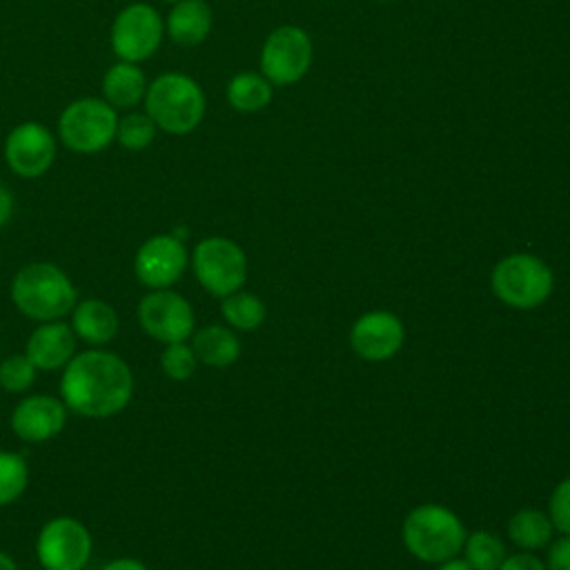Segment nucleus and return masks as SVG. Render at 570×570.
Segmentation results:
<instances>
[{
  "instance_id": "f257e3e1",
  "label": "nucleus",
  "mask_w": 570,
  "mask_h": 570,
  "mask_svg": "<svg viewBox=\"0 0 570 570\" xmlns=\"http://www.w3.org/2000/svg\"><path fill=\"white\" fill-rule=\"evenodd\" d=\"M134 396V374L125 358L107 350H85L62 367L60 399L69 412L87 419L120 414Z\"/></svg>"
},
{
  "instance_id": "f03ea898",
  "label": "nucleus",
  "mask_w": 570,
  "mask_h": 570,
  "mask_svg": "<svg viewBox=\"0 0 570 570\" xmlns=\"http://www.w3.org/2000/svg\"><path fill=\"white\" fill-rule=\"evenodd\" d=\"M16 309L38 323L60 321L78 303V292L71 278L53 263L36 261L20 267L9 287Z\"/></svg>"
},
{
  "instance_id": "7ed1b4c3",
  "label": "nucleus",
  "mask_w": 570,
  "mask_h": 570,
  "mask_svg": "<svg viewBox=\"0 0 570 570\" xmlns=\"http://www.w3.org/2000/svg\"><path fill=\"white\" fill-rule=\"evenodd\" d=\"M401 539L414 559L423 563H443L461 552L465 528L450 508L423 503L410 510L403 519Z\"/></svg>"
},
{
  "instance_id": "20e7f679",
  "label": "nucleus",
  "mask_w": 570,
  "mask_h": 570,
  "mask_svg": "<svg viewBox=\"0 0 570 570\" xmlns=\"http://www.w3.org/2000/svg\"><path fill=\"white\" fill-rule=\"evenodd\" d=\"M145 107L158 129L183 136L200 125L205 116V94L189 76L169 71L147 87Z\"/></svg>"
},
{
  "instance_id": "39448f33",
  "label": "nucleus",
  "mask_w": 570,
  "mask_h": 570,
  "mask_svg": "<svg viewBox=\"0 0 570 570\" xmlns=\"http://www.w3.org/2000/svg\"><path fill=\"white\" fill-rule=\"evenodd\" d=\"M494 296L514 309L543 305L554 287L550 267L534 254H510L501 258L490 276Z\"/></svg>"
},
{
  "instance_id": "423d86ee",
  "label": "nucleus",
  "mask_w": 570,
  "mask_h": 570,
  "mask_svg": "<svg viewBox=\"0 0 570 570\" xmlns=\"http://www.w3.org/2000/svg\"><path fill=\"white\" fill-rule=\"evenodd\" d=\"M118 116L105 98H80L65 107L58 120V134L65 147L78 154H96L116 138Z\"/></svg>"
},
{
  "instance_id": "0eeeda50",
  "label": "nucleus",
  "mask_w": 570,
  "mask_h": 570,
  "mask_svg": "<svg viewBox=\"0 0 570 570\" xmlns=\"http://www.w3.org/2000/svg\"><path fill=\"white\" fill-rule=\"evenodd\" d=\"M191 269L203 289L225 298L243 289L247 278V256L238 243L225 236H209L196 245Z\"/></svg>"
},
{
  "instance_id": "6e6552de",
  "label": "nucleus",
  "mask_w": 570,
  "mask_h": 570,
  "mask_svg": "<svg viewBox=\"0 0 570 570\" xmlns=\"http://www.w3.org/2000/svg\"><path fill=\"white\" fill-rule=\"evenodd\" d=\"M91 552V532L73 517L49 519L36 539V559L42 570H82Z\"/></svg>"
},
{
  "instance_id": "1a4fd4ad",
  "label": "nucleus",
  "mask_w": 570,
  "mask_h": 570,
  "mask_svg": "<svg viewBox=\"0 0 570 570\" xmlns=\"http://www.w3.org/2000/svg\"><path fill=\"white\" fill-rule=\"evenodd\" d=\"M138 325L158 343H183L196 330L191 303L174 289H151L136 307Z\"/></svg>"
},
{
  "instance_id": "9d476101",
  "label": "nucleus",
  "mask_w": 570,
  "mask_h": 570,
  "mask_svg": "<svg viewBox=\"0 0 570 570\" xmlns=\"http://www.w3.org/2000/svg\"><path fill=\"white\" fill-rule=\"evenodd\" d=\"M163 20L149 4L125 7L111 24V49L125 62H142L156 53L163 40Z\"/></svg>"
},
{
  "instance_id": "9b49d317",
  "label": "nucleus",
  "mask_w": 570,
  "mask_h": 570,
  "mask_svg": "<svg viewBox=\"0 0 570 570\" xmlns=\"http://www.w3.org/2000/svg\"><path fill=\"white\" fill-rule=\"evenodd\" d=\"M312 65V40L298 27H278L261 51V71L272 85L298 82Z\"/></svg>"
},
{
  "instance_id": "f8f14e48",
  "label": "nucleus",
  "mask_w": 570,
  "mask_h": 570,
  "mask_svg": "<svg viewBox=\"0 0 570 570\" xmlns=\"http://www.w3.org/2000/svg\"><path fill=\"white\" fill-rule=\"evenodd\" d=\"M189 263L185 243L174 234H156L147 238L134 258L138 283L149 289H167L180 281Z\"/></svg>"
},
{
  "instance_id": "ddd939ff",
  "label": "nucleus",
  "mask_w": 570,
  "mask_h": 570,
  "mask_svg": "<svg viewBox=\"0 0 570 570\" xmlns=\"http://www.w3.org/2000/svg\"><path fill=\"white\" fill-rule=\"evenodd\" d=\"M4 160L20 178H38L47 174L56 160L53 134L33 120L13 127L4 142Z\"/></svg>"
},
{
  "instance_id": "4468645a",
  "label": "nucleus",
  "mask_w": 570,
  "mask_h": 570,
  "mask_svg": "<svg viewBox=\"0 0 570 570\" xmlns=\"http://www.w3.org/2000/svg\"><path fill=\"white\" fill-rule=\"evenodd\" d=\"M405 338L403 323L396 314L374 309L356 318L350 330V345L363 361H387L392 358Z\"/></svg>"
},
{
  "instance_id": "2eb2a0df",
  "label": "nucleus",
  "mask_w": 570,
  "mask_h": 570,
  "mask_svg": "<svg viewBox=\"0 0 570 570\" xmlns=\"http://www.w3.org/2000/svg\"><path fill=\"white\" fill-rule=\"evenodd\" d=\"M67 416L69 410L62 399L51 394H31L13 407L11 430L24 443H45L65 430Z\"/></svg>"
},
{
  "instance_id": "dca6fc26",
  "label": "nucleus",
  "mask_w": 570,
  "mask_h": 570,
  "mask_svg": "<svg viewBox=\"0 0 570 570\" xmlns=\"http://www.w3.org/2000/svg\"><path fill=\"white\" fill-rule=\"evenodd\" d=\"M24 354L38 372L62 370L76 354V334L62 318L45 321L29 334Z\"/></svg>"
},
{
  "instance_id": "f3484780",
  "label": "nucleus",
  "mask_w": 570,
  "mask_h": 570,
  "mask_svg": "<svg viewBox=\"0 0 570 570\" xmlns=\"http://www.w3.org/2000/svg\"><path fill=\"white\" fill-rule=\"evenodd\" d=\"M118 327H120V321L116 309L100 298L80 301L71 309V330L76 338H80L91 347H100L114 341V336L118 334Z\"/></svg>"
},
{
  "instance_id": "a211bd4d",
  "label": "nucleus",
  "mask_w": 570,
  "mask_h": 570,
  "mask_svg": "<svg viewBox=\"0 0 570 570\" xmlns=\"http://www.w3.org/2000/svg\"><path fill=\"white\" fill-rule=\"evenodd\" d=\"M212 29V9L205 0H180L167 16V33L176 45L191 47L207 38Z\"/></svg>"
},
{
  "instance_id": "6ab92c4d",
  "label": "nucleus",
  "mask_w": 570,
  "mask_h": 570,
  "mask_svg": "<svg viewBox=\"0 0 570 570\" xmlns=\"http://www.w3.org/2000/svg\"><path fill=\"white\" fill-rule=\"evenodd\" d=\"M191 350L203 365L229 367L240 356V341L225 325H205L191 334Z\"/></svg>"
},
{
  "instance_id": "aec40b11",
  "label": "nucleus",
  "mask_w": 570,
  "mask_h": 570,
  "mask_svg": "<svg viewBox=\"0 0 570 570\" xmlns=\"http://www.w3.org/2000/svg\"><path fill=\"white\" fill-rule=\"evenodd\" d=\"M147 94L145 73L136 62H116L102 76V96L111 107H136Z\"/></svg>"
},
{
  "instance_id": "412c9836",
  "label": "nucleus",
  "mask_w": 570,
  "mask_h": 570,
  "mask_svg": "<svg viewBox=\"0 0 570 570\" xmlns=\"http://www.w3.org/2000/svg\"><path fill=\"white\" fill-rule=\"evenodd\" d=\"M552 530L550 517L537 508H521L508 521V537L523 552L546 548L552 539Z\"/></svg>"
},
{
  "instance_id": "4be33fe9",
  "label": "nucleus",
  "mask_w": 570,
  "mask_h": 570,
  "mask_svg": "<svg viewBox=\"0 0 570 570\" xmlns=\"http://www.w3.org/2000/svg\"><path fill=\"white\" fill-rule=\"evenodd\" d=\"M227 100L236 111H243V114L258 111L269 105L272 85L267 78L254 71L236 73L227 85Z\"/></svg>"
},
{
  "instance_id": "5701e85b",
  "label": "nucleus",
  "mask_w": 570,
  "mask_h": 570,
  "mask_svg": "<svg viewBox=\"0 0 570 570\" xmlns=\"http://www.w3.org/2000/svg\"><path fill=\"white\" fill-rule=\"evenodd\" d=\"M220 312H223L225 323L240 332L258 330L267 316L265 303L256 294L245 292V289H238V292L225 296Z\"/></svg>"
},
{
  "instance_id": "b1692460",
  "label": "nucleus",
  "mask_w": 570,
  "mask_h": 570,
  "mask_svg": "<svg viewBox=\"0 0 570 570\" xmlns=\"http://www.w3.org/2000/svg\"><path fill=\"white\" fill-rule=\"evenodd\" d=\"M461 550L465 554L463 561L472 570H499V566L508 557L505 543L488 530H476L472 534H465Z\"/></svg>"
},
{
  "instance_id": "393cba45",
  "label": "nucleus",
  "mask_w": 570,
  "mask_h": 570,
  "mask_svg": "<svg viewBox=\"0 0 570 570\" xmlns=\"http://www.w3.org/2000/svg\"><path fill=\"white\" fill-rule=\"evenodd\" d=\"M29 485L27 459L13 450H0V508L18 501Z\"/></svg>"
},
{
  "instance_id": "a878e982",
  "label": "nucleus",
  "mask_w": 570,
  "mask_h": 570,
  "mask_svg": "<svg viewBox=\"0 0 570 570\" xmlns=\"http://www.w3.org/2000/svg\"><path fill=\"white\" fill-rule=\"evenodd\" d=\"M156 122L149 118V114H140V111H131L122 118H118L116 125V140L122 149L129 151H140L145 147H149L156 138Z\"/></svg>"
},
{
  "instance_id": "bb28decb",
  "label": "nucleus",
  "mask_w": 570,
  "mask_h": 570,
  "mask_svg": "<svg viewBox=\"0 0 570 570\" xmlns=\"http://www.w3.org/2000/svg\"><path fill=\"white\" fill-rule=\"evenodd\" d=\"M36 365L27 358V354H11L0 361V387L20 394L27 392L36 381Z\"/></svg>"
},
{
  "instance_id": "cd10ccee",
  "label": "nucleus",
  "mask_w": 570,
  "mask_h": 570,
  "mask_svg": "<svg viewBox=\"0 0 570 570\" xmlns=\"http://www.w3.org/2000/svg\"><path fill=\"white\" fill-rule=\"evenodd\" d=\"M198 367V358L191 350V345L183 343H169L160 352V370L171 381H187L194 376Z\"/></svg>"
},
{
  "instance_id": "c85d7f7f",
  "label": "nucleus",
  "mask_w": 570,
  "mask_h": 570,
  "mask_svg": "<svg viewBox=\"0 0 570 570\" xmlns=\"http://www.w3.org/2000/svg\"><path fill=\"white\" fill-rule=\"evenodd\" d=\"M548 517L554 530L570 534V476L554 485L548 501Z\"/></svg>"
},
{
  "instance_id": "c756f323",
  "label": "nucleus",
  "mask_w": 570,
  "mask_h": 570,
  "mask_svg": "<svg viewBox=\"0 0 570 570\" xmlns=\"http://www.w3.org/2000/svg\"><path fill=\"white\" fill-rule=\"evenodd\" d=\"M546 570H570V534H563L550 543Z\"/></svg>"
},
{
  "instance_id": "7c9ffc66",
  "label": "nucleus",
  "mask_w": 570,
  "mask_h": 570,
  "mask_svg": "<svg viewBox=\"0 0 570 570\" xmlns=\"http://www.w3.org/2000/svg\"><path fill=\"white\" fill-rule=\"evenodd\" d=\"M499 570H546V566L532 552H517L512 557H505Z\"/></svg>"
},
{
  "instance_id": "2f4dec72",
  "label": "nucleus",
  "mask_w": 570,
  "mask_h": 570,
  "mask_svg": "<svg viewBox=\"0 0 570 570\" xmlns=\"http://www.w3.org/2000/svg\"><path fill=\"white\" fill-rule=\"evenodd\" d=\"M100 570H149L140 559L134 557H116L111 561H107Z\"/></svg>"
},
{
  "instance_id": "473e14b6",
  "label": "nucleus",
  "mask_w": 570,
  "mask_h": 570,
  "mask_svg": "<svg viewBox=\"0 0 570 570\" xmlns=\"http://www.w3.org/2000/svg\"><path fill=\"white\" fill-rule=\"evenodd\" d=\"M13 214V194L0 183V229L11 220Z\"/></svg>"
},
{
  "instance_id": "72a5a7b5",
  "label": "nucleus",
  "mask_w": 570,
  "mask_h": 570,
  "mask_svg": "<svg viewBox=\"0 0 570 570\" xmlns=\"http://www.w3.org/2000/svg\"><path fill=\"white\" fill-rule=\"evenodd\" d=\"M436 570H472L463 559H456V557H452V559H448V561H443V563H439V568Z\"/></svg>"
},
{
  "instance_id": "f704fd0d",
  "label": "nucleus",
  "mask_w": 570,
  "mask_h": 570,
  "mask_svg": "<svg viewBox=\"0 0 570 570\" xmlns=\"http://www.w3.org/2000/svg\"><path fill=\"white\" fill-rule=\"evenodd\" d=\"M0 570H20V568H18V563H16V559L11 554L0 550Z\"/></svg>"
},
{
  "instance_id": "c9c22d12",
  "label": "nucleus",
  "mask_w": 570,
  "mask_h": 570,
  "mask_svg": "<svg viewBox=\"0 0 570 570\" xmlns=\"http://www.w3.org/2000/svg\"><path fill=\"white\" fill-rule=\"evenodd\" d=\"M165 2H171V4H176V2H180V0H165Z\"/></svg>"
}]
</instances>
